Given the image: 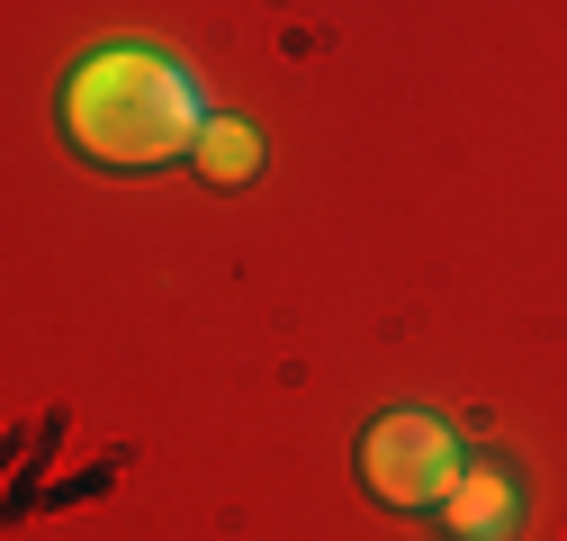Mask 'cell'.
I'll list each match as a JSON object with an SVG mask.
<instances>
[{
	"instance_id": "cell-4",
	"label": "cell",
	"mask_w": 567,
	"mask_h": 541,
	"mask_svg": "<svg viewBox=\"0 0 567 541\" xmlns=\"http://www.w3.org/2000/svg\"><path fill=\"white\" fill-rule=\"evenodd\" d=\"M189 163H198V181H226V190H235V181H252V172H261V135H252L244 118H226V109H217Z\"/></svg>"
},
{
	"instance_id": "cell-3",
	"label": "cell",
	"mask_w": 567,
	"mask_h": 541,
	"mask_svg": "<svg viewBox=\"0 0 567 541\" xmlns=\"http://www.w3.org/2000/svg\"><path fill=\"white\" fill-rule=\"evenodd\" d=\"M523 514H532L523 460L477 442L468 469H460V488H451V506L433 514V532H442V541H523Z\"/></svg>"
},
{
	"instance_id": "cell-2",
	"label": "cell",
	"mask_w": 567,
	"mask_h": 541,
	"mask_svg": "<svg viewBox=\"0 0 567 541\" xmlns=\"http://www.w3.org/2000/svg\"><path fill=\"white\" fill-rule=\"evenodd\" d=\"M477 433H460L451 416H433V406H388V416L361 433V488L388 506V514H423L433 523L460 488Z\"/></svg>"
},
{
	"instance_id": "cell-1",
	"label": "cell",
	"mask_w": 567,
	"mask_h": 541,
	"mask_svg": "<svg viewBox=\"0 0 567 541\" xmlns=\"http://www.w3.org/2000/svg\"><path fill=\"white\" fill-rule=\"evenodd\" d=\"M217 100L189 63L154 37H109L73 63V82L54 100V126L91 172H163V163H189Z\"/></svg>"
}]
</instances>
